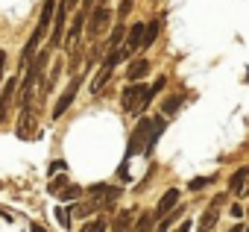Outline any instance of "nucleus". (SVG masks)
Returning <instances> with one entry per match:
<instances>
[{
	"mask_svg": "<svg viewBox=\"0 0 249 232\" xmlns=\"http://www.w3.org/2000/svg\"><path fill=\"white\" fill-rule=\"evenodd\" d=\"M167 130V121L164 118H141L129 135V144H126V159L138 156V153H147L153 156V147L156 141L161 138V133Z\"/></svg>",
	"mask_w": 249,
	"mask_h": 232,
	"instance_id": "nucleus-1",
	"label": "nucleus"
},
{
	"mask_svg": "<svg viewBox=\"0 0 249 232\" xmlns=\"http://www.w3.org/2000/svg\"><path fill=\"white\" fill-rule=\"evenodd\" d=\"M164 82H167V77H159L153 85H144L141 79L138 82H126V88H123V94H120V106L129 115H141L150 106V100L164 88Z\"/></svg>",
	"mask_w": 249,
	"mask_h": 232,
	"instance_id": "nucleus-2",
	"label": "nucleus"
},
{
	"mask_svg": "<svg viewBox=\"0 0 249 232\" xmlns=\"http://www.w3.org/2000/svg\"><path fill=\"white\" fill-rule=\"evenodd\" d=\"M53 15H56V0H44V3H41V15H38V27L33 30V36H30V41H27V47H24V53H21V62H24V65H30V62H33L36 47L41 44L44 33H47V30H50V24H53Z\"/></svg>",
	"mask_w": 249,
	"mask_h": 232,
	"instance_id": "nucleus-3",
	"label": "nucleus"
},
{
	"mask_svg": "<svg viewBox=\"0 0 249 232\" xmlns=\"http://www.w3.org/2000/svg\"><path fill=\"white\" fill-rule=\"evenodd\" d=\"M108 24H111V6L106 3V0H100V3L91 9V15H88L85 30H88V36H91V39H100V36L108 30Z\"/></svg>",
	"mask_w": 249,
	"mask_h": 232,
	"instance_id": "nucleus-4",
	"label": "nucleus"
},
{
	"mask_svg": "<svg viewBox=\"0 0 249 232\" xmlns=\"http://www.w3.org/2000/svg\"><path fill=\"white\" fill-rule=\"evenodd\" d=\"M220 209H223V194H217V197L208 203V209L199 214V223H196V229H199V232H211V229L217 226V220H220Z\"/></svg>",
	"mask_w": 249,
	"mask_h": 232,
	"instance_id": "nucleus-5",
	"label": "nucleus"
},
{
	"mask_svg": "<svg viewBox=\"0 0 249 232\" xmlns=\"http://www.w3.org/2000/svg\"><path fill=\"white\" fill-rule=\"evenodd\" d=\"M120 194H123V191H120L117 185H103V182H100V185H91V188H88V197H91V200H94V203H97L100 209H106L108 203H114V200H117Z\"/></svg>",
	"mask_w": 249,
	"mask_h": 232,
	"instance_id": "nucleus-6",
	"label": "nucleus"
},
{
	"mask_svg": "<svg viewBox=\"0 0 249 232\" xmlns=\"http://www.w3.org/2000/svg\"><path fill=\"white\" fill-rule=\"evenodd\" d=\"M76 91H79V77H73L71 82H68V88L62 91V97L56 100V106H53V121H59L62 118V115L71 109V103L76 100Z\"/></svg>",
	"mask_w": 249,
	"mask_h": 232,
	"instance_id": "nucleus-7",
	"label": "nucleus"
},
{
	"mask_svg": "<svg viewBox=\"0 0 249 232\" xmlns=\"http://www.w3.org/2000/svg\"><path fill=\"white\" fill-rule=\"evenodd\" d=\"M65 15H68V0L56 3V15H53V36H50V47H59L65 41Z\"/></svg>",
	"mask_w": 249,
	"mask_h": 232,
	"instance_id": "nucleus-8",
	"label": "nucleus"
},
{
	"mask_svg": "<svg viewBox=\"0 0 249 232\" xmlns=\"http://www.w3.org/2000/svg\"><path fill=\"white\" fill-rule=\"evenodd\" d=\"M246 185H249V165L237 168L231 176H229V191L234 197H246Z\"/></svg>",
	"mask_w": 249,
	"mask_h": 232,
	"instance_id": "nucleus-9",
	"label": "nucleus"
},
{
	"mask_svg": "<svg viewBox=\"0 0 249 232\" xmlns=\"http://www.w3.org/2000/svg\"><path fill=\"white\" fill-rule=\"evenodd\" d=\"M179 194H182L179 188H167V191L161 194V200H159V203H156V209H153V212L159 214V220H161L167 212H173V209H176V203H179Z\"/></svg>",
	"mask_w": 249,
	"mask_h": 232,
	"instance_id": "nucleus-10",
	"label": "nucleus"
},
{
	"mask_svg": "<svg viewBox=\"0 0 249 232\" xmlns=\"http://www.w3.org/2000/svg\"><path fill=\"white\" fill-rule=\"evenodd\" d=\"M15 91H18V77H12V79L3 85V94H0V124L6 121V112H9V103H12Z\"/></svg>",
	"mask_w": 249,
	"mask_h": 232,
	"instance_id": "nucleus-11",
	"label": "nucleus"
},
{
	"mask_svg": "<svg viewBox=\"0 0 249 232\" xmlns=\"http://www.w3.org/2000/svg\"><path fill=\"white\" fill-rule=\"evenodd\" d=\"M144 33H147V24H132L129 27V33H126V39H123V44H126L132 53L144 44Z\"/></svg>",
	"mask_w": 249,
	"mask_h": 232,
	"instance_id": "nucleus-12",
	"label": "nucleus"
},
{
	"mask_svg": "<svg viewBox=\"0 0 249 232\" xmlns=\"http://www.w3.org/2000/svg\"><path fill=\"white\" fill-rule=\"evenodd\" d=\"M88 24V15L85 12H79L76 18H73V24H71V30H68V36H65V41H68V47L73 50L76 47V41H79V33H82V27Z\"/></svg>",
	"mask_w": 249,
	"mask_h": 232,
	"instance_id": "nucleus-13",
	"label": "nucleus"
},
{
	"mask_svg": "<svg viewBox=\"0 0 249 232\" xmlns=\"http://www.w3.org/2000/svg\"><path fill=\"white\" fill-rule=\"evenodd\" d=\"M150 74V62L147 59H135V62H129V68H126V79L129 82H138L141 77H147Z\"/></svg>",
	"mask_w": 249,
	"mask_h": 232,
	"instance_id": "nucleus-14",
	"label": "nucleus"
},
{
	"mask_svg": "<svg viewBox=\"0 0 249 232\" xmlns=\"http://www.w3.org/2000/svg\"><path fill=\"white\" fill-rule=\"evenodd\" d=\"M111 71H114V68H111V65H106V62L97 68V77L91 79V91H94V94H100V91H103V85L111 79Z\"/></svg>",
	"mask_w": 249,
	"mask_h": 232,
	"instance_id": "nucleus-15",
	"label": "nucleus"
},
{
	"mask_svg": "<svg viewBox=\"0 0 249 232\" xmlns=\"http://www.w3.org/2000/svg\"><path fill=\"white\" fill-rule=\"evenodd\" d=\"M156 223H159V214H156V212H144V214L132 223V232H153Z\"/></svg>",
	"mask_w": 249,
	"mask_h": 232,
	"instance_id": "nucleus-16",
	"label": "nucleus"
},
{
	"mask_svg": "<svg viewBox=\"0 0 249 232\" xmlns=\"http://www.w3.org/2000/svg\"><path fill=\"white\" fill-rule=\"evenodd\" d=\"M18 135H21V138H30V135H33V112H30V106H24V112H21Z\"/></svg>",
	"mask_w": 249,
	"mask_h": 232,
	"instance_id": "nucleus-17",
	"label": "nucleus"
},
{
	"mask_svg": "<svg viewBox=\"0 0 249 232\" xmlns=\"http://www.w3.org/2000/svg\"><path fill=\"white\" fill-rule=\"evenodd\" d=\"M106 229H108V217L106 214H100V217H94V220L79 226V232H106Z\"/></svg>",
	"mask_w": 249,
	"mask_h": 232,
	"instance_id": "nucleus-18",
	"label": "nucleus"
},
{
	"mask_svg": "<svg viewBox=\"0 0 249 232\" xmlns=\"http://www.w3.org/2000/svg\"><path fill=\"white\" fill-rule=\"evenodd\" d=\"M159 30H161V24H159V21H150V24H147V33H144V44H141V50L153 47V41L159 39Z\"/></svg>",
	"mask_w": 249,
	"mask_h": 232,
	"instance_id": "nucleus-19",
	"label": "nucleus"
},
{
	"mask_svg": "<svg viewBox=\"0 0 249 232\" xmlns=\"http://www.w3.org/2000/svg\"><path fill=\"white\" fill-rule=\"evenodd\" d=\"M123 30H126V27H123V24L111 30V36L106 39V53H108V50H114V47H117V44H120L123 39H126V33H123Z\"/></svg>",
	"mask_w": 249,
	"mask_h": 232,
	"instance_id": "nucleus-20",
	"label": "nucleus"
},
{
	"mask_svg": "<svg viewBox=\"0 0 249 232\" xmlns=\"http://www.w3.org/2000/svg\"><path fill=\"white\" fill-rule=\"evenodd\" d=\"M182 103H185V100H182L179 94H170V97L161 103V112H164V115H176V112L182 109Z\"/></svg>",
	"mask_w": 249,
	"mask_h": 232,
	"instance_id": "nucleus-21",
	"label": "nucleus"
},
{
	"mask_svg": "<svg viewBox=\"0 0 249 232\" xmlns=\"http://www.w3.org/2000/svg\"><path fill=\"white\" fill-rule=\"evenodd\" d=\"M62 59L59 62H53V68H50V77H47V82H44V91H53V85H56V79H59V74H62Z\"/></svg>",
	"mask_w": 249,
	"mask_h": 232,
	"instance_id": "nucleus-22",
	"label": "nucleus"
},
{
	"mask_svg": "<svg viewBox=\"0 0 249 232\" xmlns=\"http://www.w3.org/2000/svg\"><path fill=\"white\" fill-rule=\"evenodd\" d=\"M79 194H82V188H79V185H65L56 197H59V200H76Z\"/></svg>",
	"mask_w": 249,
	"mask_h": 232,
	"instance_id": "nucleus-23",
	"label": "nucleus"
},
{
	"mask_svg": "<svg viewBox=\"0 0 249 232\" xmlns=\"http://www.w3.org/2000/svg\"><path fill=\"white\" fill-rule=\"evenodd\" d=\"M65 185H68L65 174H56V176H50V194H59V191H62Z\"/></svg>",
	"mask_w": 249,
	"mask_h": 232,
	"instance_id": "nucleus-24",
	"label": "nucleus"
},
{
	"mask_svg": "<svg viewBox=\"0 0 249 232\" xmlns=\"http://www.w3.org/2000/svg\"><path fill=\"white\" fill-rule=\"evenodd\" d=\"M208 182H214V176H211V179H191V182H188V188H191V191H202Z\"/></svg>",
	"mask_w": 249,
	"mask_h": 232,
	"instance_id": "nucleus-25",
	"label": "nucleus"
},
{
	"mask_svg": "<svg viewBox=\"0 0 249 232\" xmlns=\"http://www.w3.org/2000/svg\"><path fill=\"white\" fill-rule=\"evenodd\" d=\"M65 171H68V165L59 159V162H53V165H50V171H47V174H50V176H56V174H65Z\"/></svg>",
	"mask_w": 249,
	"mask_h": 232,
	"instance_id": "nucleus-26",
	"label": "nucleus"
},
{
	"mask_svg": "<svg viewBox=\"0 0 249 232\" xmlns=\"http://www.w3.org/2000/svg\"><path fill=\"white\" fill-rule=\"evenodd\" d=\"M53 217H56L62 226H71V217H68V212H65V209H56V212H53Z\"/></svg>",
	"mask_w": 249,
	"mask_h": 232,
	"instance_id": "nucleus-27",
	"label": "nucleus"
},
{
	"mask_svg": "<svg viewBox=\"0 0 249 232\" xmlns=\"http://www.w3.org/2000/svg\"><path fill=\"white\" fill-rule=\"evenodd\" d=\"M129 9H132V0H123L120 9H117V15H120V18H126V15H129Z\"/></svg>",
	"mask_w": 249,
	"mask_h": 232,
	"instance_id": "nucleus-28",
	"label": "nucleus"
},
{
	"mask_svg": "<svg viewBox=\"0 0 249 232\" xmlns=\"http://www.w3.org/2000/svg\"><path fill=\"white\" fill-rule=\"evenodd\" d=\"M191 226H194V223H191V220H182V223H179V226H176V229H173V232H191Z\"/></svg>",
	"mask_w": 249,
	"mask_h": 232,
	"instance_id": "nucleus-29",
	"label": "nucleus"
},
{
	"mask_svg": "<svg viewBox=\"0 0 249 232\" xmlns=\"http://www.w3.org/2000/svg\"><path fill=\"white\" fill-rule=\"evenodd\" d=\"M3 68H6V53L0 50V82H3Z\"/></svg>",
	"mask_w": 249,
	"mask_h": 232,
	"instance_id": "nucleus-30",
	"label": "nucleus"
},
{
	"mask_svg": "<svg viewBox=\"0 0 249 232\" xmlns=\"http://www.w3.org/2000/svg\"><path fill=\"white\" fill-rule=\"evenodd\" d=\"M91 9H94V0H82V12L91 15Z\"/></svg>",
	"mask_w": 249,
	"mask_h": 232,
	"instance_id": "nucleus-31",
	"label": "nucleus"
},
{
	"mask_svg": "<svg viewBox=\"0 0 249 232\" xmlns=\"http://www.w3.org/2000/svg\"><path fill=\"white\" fill-rule=\"evenodd\" d=\"M231 217H243V209H240V206H237V203H234V206H231Z\"/></svg>",
	"mask_w": 249,
	"mask_h": 232,
	"instance_id": "nucleus-32",
	"label": "nucleus"
},
{
	"mask_svg": "<svg viewBox=\"0 0 249 232\" xmlns=\"http://www.w3.org/2000/svg\"><path fill=\"white\" fill-rule=\"evenodd\" d=\"M30 232H47V229H44L41 223H30Z\"/></svg>",
	"mask_w": 249,
	"mask_h": 232,
	"instance_id": "nucleus-33",
	"label": "nucleus"
},
{
	"mask_svg": "<svg viewBox=\"0 0 249 232\" xmlns=\"http://www.w3.org/2000/svg\"><path fill=\"white\" fill-rule=\"evenodd\" d=\"M76 3H79V0H68V6H76Z\"/></svg>",
	"mask_w": 249,
	"mask_h": 232,
	"instance_id": "nucleus-34",
	"label": "nucleus"
}]
</instances>
